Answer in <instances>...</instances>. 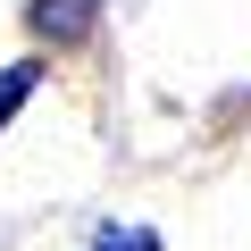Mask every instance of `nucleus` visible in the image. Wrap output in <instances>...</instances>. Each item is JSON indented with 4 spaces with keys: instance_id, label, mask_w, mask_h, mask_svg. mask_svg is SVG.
Returning <instances> with one entry per match:
<instances>
[{
    "instance_id": "obj_1",
    "label": "nucleus",
    "mask_w": 251,
    "mask_h": 251,
    "mask_svg": "<svg viewBox=\"0 0 251 251\" xmlns=\"http://www.w3.org/2000/svg\"><path fill=\"white\" fill-rule=\"evenodd\" d=\"M25 25L42 34V42H59V50H75L92 25H100V0H34L25 9Z\"/></svg>"
},
{
    "instance_id": "obj_2",
    "label": "nucleus",
    "mask_w": 251,
    "mask_h": 251,
    "mask_svg": "<svg viewBox=\"0 0 251 251\" xmlns=\"http://www.w3.org/2000/svg\"><path fill=\"white\" fill-rule=\"evenodd\" d=\"M34 84H42V59H9V67H0V126L34 100Z\"/></svg>"
},
{
    "instance_id": "obj_3",
    "label": "nucleus",
    "mask_w": 251,
    "mask_h": 251,
    "mask_svg": "<svg viewBox=\"0 0 251 251\" xmlns=\"http://www.w3.org/2000/svg\"><path fill=\"white\" fill-rule=\"evenodd\" d=\"M92 251H159V234H151V226H109Z\"/></svg>"
}]
</instances>
